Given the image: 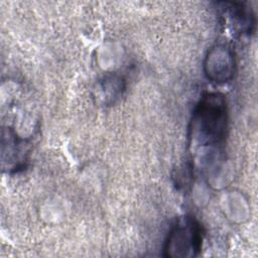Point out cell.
<instances>
[{
	"label": "cell",
	"mask_w": 258,
	"mask_h": 258,
	"mask_svg": "<svg viewBox=\"0 0 258 258\" xmlns=\"http://www.w3.org/2000/svg\"><path fill=\"white\" fill-rule=\"evenodd\" d=\"M228 107L220 93H208L197 104L189 124V139L195 146L220 144L227 132Z\"/></svg>",
	"instance_id": "1"
},
{
	"label": "cell",
	"mask_w": 258,
	"mask_h": 258,
	"mask_svg": "<svg viewBox=\"0 0 258 258\" xmlns=\"http://www.w3.org/2000/svg\"><path fill=\"white\" fill-rule=\"evenodd\" d=\"M202 229L199 222L189 216L182 217L172 226L163 251L165 257L189 258L197 256L202 249Z\"/></svg>",
	"instance_id": "2"
},
{
	"label": "cell",
	"mask_w": 258,
	"mask_h": 258,
	"mask_svg": "<svg viewBox=\"0 0 258 258\" xmlns=\"http://www.w3.org/2000/svg\"><path fill=\"white\" fill-rule=\"evenodd\" d=\"M204 71L207 78L214 83L229 82L235 73V55L227 44H217L207 53Z\"/></svg>",
	"instance_id": "3"
},
{
	"label": "cell",
	"mask_w": 258,
	"mask_h": 258,
	"mask_svg": "<svg viewBox=\"0 0 258 258\" xmlns=\"http://www.w3.org/2000/svg\"><path fill=\"white\" fill-rule=\"evenodd\" d=\"M226 13L229 15L232 23L236 26L239 32L249 33L254 26V15L251 9L244 6L242 3H224Z\"/></svg>",
	"instance_id": "4"
}]
</instances>
